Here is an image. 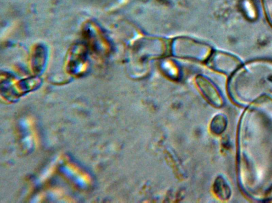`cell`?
Listing matches in <instances>:
<instances>
[{"instance_id":"2","label":"cell","mask_w":272,"mask_h":203,"mask_svg":"<svg viewBox=\"0 0 272 203\" xmlns=\"http://www.w3.org/2000/svg\"><path fill=\"white\" fill-rule=\"evenodd\" d=\"M213 190L215 195L221 200H227L230 196V188L224 179L221 176L215 180Z\"/></svg>"},{"instance_id":"3","label":"cell","mask_w":272,"mask_h":203,"mask_svg":"<svg viewBox=\"0 0 272 203\" xmlns=\"http://www.w3.org/2000/svg\"><path fill=\"white\" fill-rule=\"evenodd\" d=\"M226 126L225 118L223 115H217L212 120L210 125L211 130L215 134H220L224 131Z\"/></svg>"},{"instance_id":"1","label":"cell","mask_w":272,"mask_h":203,"mask_svg":"<svg viewBox=\"0 0 272 203\" xmlns=\"http://www.w3.org/2000/svg\"><path fill=\"white\" fill-rule=\"evenodd\" d=\"M198 85L202 94L215 106H222L223 104V99L218 90L209 80L205 79L198 80Z\"/></svg>"}]
</instances>
